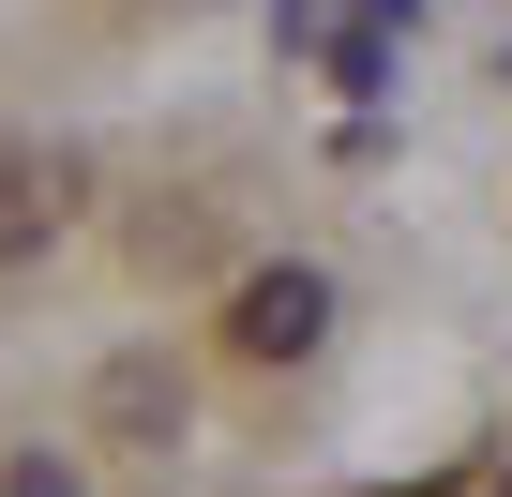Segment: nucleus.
<instances>
[{
	"label": "nucleus",
	"mask_w": 512,
	"mask_h": 497,
	"mask_svg": "<svg viewBox=\"0 0 512 497\" xmlns=\"http://www.w3.org/2000/svg\"><path fill=\"white\" fill-rule=\"evenodd\" d=\"M226 332H241V362H302V347L332 332V287H317V272H241Z\"/></svg>",
	"instance_id": "obj_1"
},
{
	"label": "nucleus",
	"mask_w": 512,
	"mask_h": 497,
	"mask_svg": "<svg viewBox=\"0 0 512 497\" xmlns=\"http://www.w3.org/2000/svg\"><path fill=\"white\" fill-rule=\"evenodd\" d=\"M46 226H61V166L0 151V257H46Z\"/></svg>",
	"instance_id": "obj_2"
},
{
	"label": "nucleus",
	"mask_w": 512,
	"mask_h": 497,
	"mask_svg": "<svg viewBox=\"0 0 512 497\" xmlns=\"http://www.w3.org/2000/svg\"><path fill=\"white\" fill-rule=\"evenodd\" d=\"M106 422L166 452V437H181V377H166V362H106Z\"/></svg>",
	"instance_id": "obj_3"
},
{
	"label": "nucleus",
	"mask_w": 512,
	"mask_h": 497,
	"mask_svg": "<svg viewBox=\"0 0 512 497\" xmlns=\"http://www.w3.org/2000/svg\"><path fill=\"white\" fill-rule=\"evenodd\" d=\"M0 497H76V467H46V452H31V467H16V482H0Z\"/></svg>",
	"instance_id": "obj_4"
},
{
	"label": "nucleus",
	"mask_w": 512,
	"mask_h": 497,
	"mask_svg": "<svg viewBox=\"0 0 512 497\" xmlns=\"http://www.w3.org/2000/svg\"><path fill=\"white\" fill-rule=\"evenodd\" d=\"M497 497H512V482H497Z\"/></svg>",
	"instance_id": "obj_5"
}]
</instances>
